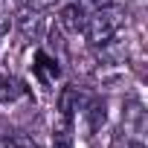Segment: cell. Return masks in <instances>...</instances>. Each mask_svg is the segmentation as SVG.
I'll list each match as a JSON object with an SVG mask.
<instances>
[{
    "instance_id": "obj_1",
    "label": "cell",
    "mask_w": 148,
    "mask_h": 148,
    "mask_svg": "<svg viewBox=\"0 0 148 148\" xmlns=\"http://www.w3.org/2000/svg\"><path fill=\"white\" fill-rule=\"evenodd\" d=\"M122 26H125V15L116 6H105V9L87 12L82 35L87 38L90 47H108V44L116 41V35L122 32Z\"/></svg>"
},
{
    "instance_id": "obj_2",
    "label": "cell",
    "mask_w": 148,
    "mask_h": 148,
    "mask_svg": "<svg viewBox=\"0 0 148 148\" xmlns=\"http://www.w3.org/2000/svg\"><path fill=\"white\" fill-rule=\"evenodd\" d=\"M32 73H35V79L41 82V84H55L58 82V76H61V67H58V61L49 55V52H35V64H32Z\"/></svg>"
},
{
    "instance_id": "obj_3",
    "label": "cell",
    "mask_w": 148,
    "mask_h": 148,
    "mask_svg": "<svg viewBox=\"0 0 148 148\" xmlns=\"http://www.w3.org/2000/svg\"><path fill=\"white\" fill-rule=\"evenodd\" d=\"M84 18H87V9L79 3V0H73V3H67L58 15V26H64L67 32H82L84 26Z\"/></svg>"
},
{
    "instance_id": "obj_4",
    "label": "cell",
    "mask_w": 148,
    "mask_h": 148,
    "mask_svg": "<svg viewBox=\"0 0 148 148\" xmlns=\"http://www.w3.org/2000/svg\"><path fill=\"white\" fill-rule=\"evenodd\" d=\"M26 96V84L15 76H0V105H12Z\"/></svg>"
},
{
    "instance_id": "obj_5",
    "label": "cell",
    "mask_w": 148,
    "mask_h": 148,
    "mask_svg": "<svg viewBox=\"0 0 148 148\" xmlns=\"http://www.w3.org/2000/svg\"><path fill=\"white\" fill-rule=\"evenodd\" d=\"M18 23H21V38L23 41H35L38 35H41V26H44V21H41V12H35V9H26L23 6V12H21V18H18Z\"/></svg>"
},
{
    "instance_id": "obj_6",
    "label": "cell",
    "mask_w": 148,
    "mask_h": 148,
    "mask_svg": "<svg viewBox=\"0 0 148 148\" xmlns=\"http://www.w3.org/2000/svg\"><path fill=\"white\" fill-rule=\"evenodd\" d=\"M84 110H87V119H90V131H99V128L105 125V102L93 99Z\"/></svg>"
},
{
    "instance_id": "obj_7",
    "label": "cell",
    "mask_w": 148,
    "mask_h": 148,
    "mask_svg": "<svg viewBox=\"0 0 148 148\" xmlns=\"http://www.w3.org/2000/svg\"><path fill=\"white\" fill-rule=\"evenodd\" d=\"M58 0H21V6H26V9H35V12H44V9H49V6H55Z\"/></svg>"
},
{
    "instance_id": "obj_8",
    "label": "cell",
    "mask_w": 148,
    "mask_h": 148,
    "mask_svg": "<svg viewBox=\"0 0 148 148\" xmlns=\"http://www.w3.org/2000/svg\"><path fill=\"white\" fill-rule=\"evenodd\" d=\"M79 3H82L84 9H87V6H90V9H105V6H113L116 0H79Z\"/></svg>"
}]
</instances>
